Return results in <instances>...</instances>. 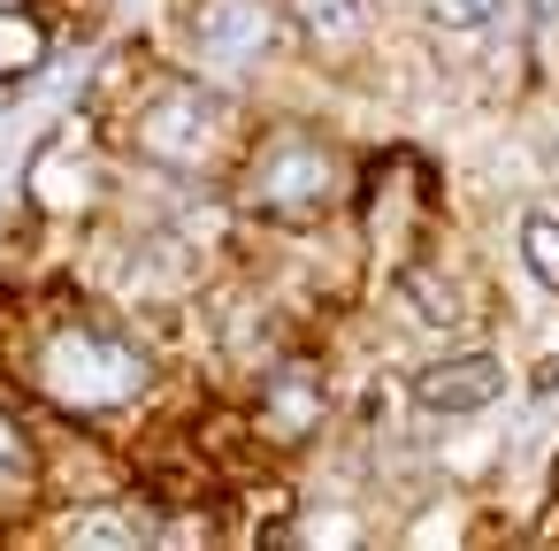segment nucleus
Returning a JSON list of instances; mask_svg holds the SVG:
<instances>
[{
	"instance_id": "nucleus-1",
	"label": "nucleus",
	"mask_w": 559,
	"mask_h": 551,
	"mask_svg": "<svg viewBox=\"0 0 559 551\" xmlns=\"http://www.w3.org/2000/svg\"><path fill=\"white\" fill-rule=\"evenodd\" d=\"M139 383H146V368L116 330H62L47 345V391L70 406H123Z\"/></svg>"
},
{
	"instance_id": "nucleus-2",
	"label": "nucleus",
	"mask_w": 559,
	"mask_h": 551,
	"mask_svg": "<svg viewBox=\"0 0 559 551\" xmlns=\"http://www.w3.org/2000/svg\"><path fill=\"white\" fill-rule=\"evenodd\" d=\"M223 123H230L223 93H207V85H162L139 108V146L154 161H169V169H207L215 146H223Z\"/></svg>"
},
{
	"instance_id": "nucleus-3",
	"label": "nucleus",
	"mask_w": 559,
	"mask_h": 551,
	"mask_svg": "<svg viewBox=\"0 0 559 551\" xmlns=\"http://www.w3.org/2000/svg\"><path fill=\"white\" fill-rule=\"evenodd\" d=\"M337 200V154L307 131L269 139V154L253 161V207L261 215H322Z\"/></svg>"
},
{
	"instance_id": "nucleus-4",
	"label": "nucleus",
	"mask_w": 559,
	"mask_h": 551,
	"mask_svg": "<svg viewBox=\"0 0 559 551\" xmlns=\"http://www.w3.org/2000/svg\"><path fill=\"white\" fill-rule=\"evenodd\" d=\"M406 398L421 414H483V406L506 398V368H498V352H452V360L414 368Z\"/></svg>"
},
{
	"instance_id": "nucleus-5",
	"label": "nucleus",
	"mask_w": 559,
	"mask_h": 551,
	"mask_svg": "<svg viewBox=\"0 0 559 551\" xmlns=\"http://www.w3.org/2000/svg\"><path fill=\"white\" fill-rule=\"evenodd\" d=\"M200 47L230 70V62H253L269 47V9L261 0H207L200 9Z\"/></svg>"
},
{
	"instance_id": "nucleus-6",
	"label": "nucleus",
	"mask_w": 559,
	"mask_h": 551,
	"mask_svg": "<svg viewBox=\"0 0 559 551\" xmlns=\"http://www.w3.org/2000/svg\"><path fill=\"white\" fill-rule=\"evenodd\" d=\"M292 24H299V32H307L314 47H330V55L360 47V32H368L360 0H292Z\"/></svg>"
},
{
	"instance_id": "nucleus-7",
	"label": "nucleus",
	"mask_w": 559,
	"mask_h": 551,
	"mask_svg": "<svg viewBox=\"0 0 559 551\" xmlns=\"http://www.w3.org/2000/svg\"><path fill=\"white\" fill-rule=\"evenodd\" d=\"M521 268L559 299V215L551 207H528L521 215Z\"/></svg>"
},
{
	"instance_id": "nucleus-8",
	"label": "nucleus",
	"mask_w": 559,
	"mask_h": 551,
	"mask_svg": "<svg viewBox=\"0 0 559 551\" xmlns=\"http://www.w3.org/2000/svg\"><path fill=\"white\" fill-rule=\"evenodd\" d=\"M322 414V391H314V375L299 368V375H276V398H269V421L284 429V436H299L307 421Z\"/></svg>"
},
{
	"instance_id": "nucleus-9",
	"label": "nucleus",
	"mask_w": 559,
	"mask_h": 551,
	"mask_svg": "<svg viewBox=\"0 0 559 551\" xmlns=\"http://www.w3.org/2000/svg\"><path fill=\"white\" fill-rule=\"evenodd\" d=\"M429 24L452 32V39H490L498 32V0H421Z\"/></svg>"
},
{
	"instance_id": "nucleus-10",
	"label": "nucleus",
	"mask_w": 559,
	"mask_h": 551,
	"mask_svg": "<svg viewBox=\"0 0 559 551\" xmlns=\"http://www.w3.org/2000/svg\"><path fill=\"white\" fill-rule=\"evenodd\" d=\"M406 299H414L429 322H452V314H460V299L437 284V268H406Z\"/></svg>"
},
{
	"instance_id": "nucleus-11",
	"label": "nucleus",
	"mask_w": 559,
	"mask_h": 551,
	"mask_svg": "<svg viewBox=\"0 0 559 551\" xmlns=\"http://www.w3.org/2000/svg\"><path fill=\"white\" fill-rule=\"evenodd\" d=\"M62 536L70 543H139V528H123V520H70Z\"/></svg>"
},
{
	"instance_id": "nucleus-12",
	"label": "nucleus",
	"mask_w": 559,
	"mask_h": 551,
	"mask_svg": "<svg viewBox=\"0 0 559 551\" xmlns=\"http://www.w3.org/2000/svg\"><path fill=\"white\" fill-rule=\"evenodd\" d=\"M536 47L544 62H559V0H536Z\"/></svg>"
},
{
	"instance_id": "nucleus-13",
	"label": "nucleus",
	"mask_w": 559,
	"mask_h": 551,
	"mask_svg": "<svg viewBox=\"0 0 559 551\" xmlns=\"http://www.w3.org/2000/svg\"><path fill=\"white\" fill-rule=\"evenodd\" d=\"M16 467H24V452H16V429H9V421H0V482H9Z\"/></svg>"
}]
</instances>
